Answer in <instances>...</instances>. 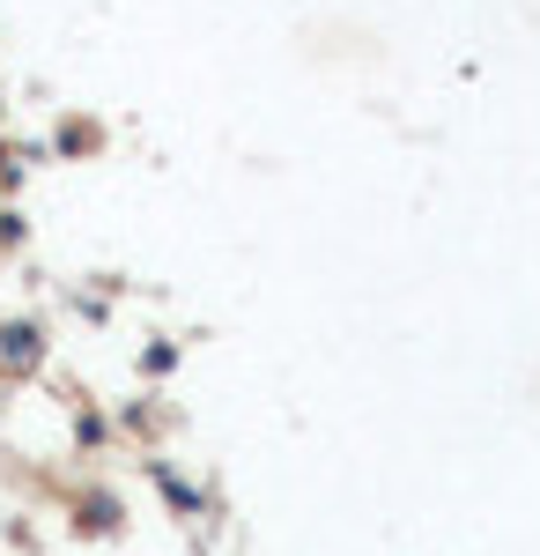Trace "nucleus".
I'll return each instance as SVG.
<instances>
[{
    "label": "nucleus",
    "mask_w": 540,
    "mask_h": 556,
    "mask_svg": "<svg viewBox=\"0 0 540 556\" xmlns=\"http://www.w3.org/2000/svg\"><path fill=\"white\" fill-rule=\"evenodd\" d=\"M38 364H44V319L8 312V319H0V386L38 379Z\"/></svg>",
    "instance_id": "obj_1"
},
{
    "label": "nucleus",
    "mask_w": 540,
    "mask_h": 556,
    "mask_svg": "<svg viewBox=\"0 0 540 556\" xmlns=\"http://www.w3.org/2000/svg\"><path fill=\"white\" fill-rule=\"evenodd\" d=\"M126 527V505L112 490H89L82 505H75V534H119Z\"/></svg>",
    "instance_id": "obj_2"
},
{
    "label": "nucleus",
    "mask_w": 540,
    "mask_h": 556,
    "mask_svg": "<svg viewBox=\"0 0 540 556\" xmlns=\"http://www.w3.org/2000/svg\"><path fill=\"white\" fill-rule=\"evenodd\" d=\"M149 482L164 490V505H170V513H185V519H201V513H208V497H201V490H193L185 475H170L164 460H149Z\"/></svg>",
    "instance_id": "obj_3"
},
{
    "label": "nucleus",
    "mask_w": 540,
    "mask_h": 556,
    "mask_svg": "<svg viewBox=\"0 0 540 556\" xmlns=\"http://www.w3.org/2000/svg\"><path fill=\"white\" fill-rule=\"evenodd\" d=\"M141 371H149V379L178 371V342H149V349H141Z\"/></svg>",
    "instance_id": "obj_4"
},
{
    "label": "nucleus",
    "mask_w": 540,
    "mask_h": 556,
    "mask_svg": "<svg viewBox=\"0 0 540 556\" xmlns=\"http://www.w3.org/2000/svg\"><path fill=\"white\" fill-rule=\"evenodd\" d=\"M75 445H82V453H97V445H104V416H97V408H82V424H75Z\"/></svg>",
    "instance_id": "obj_5"
}]
</instances>
